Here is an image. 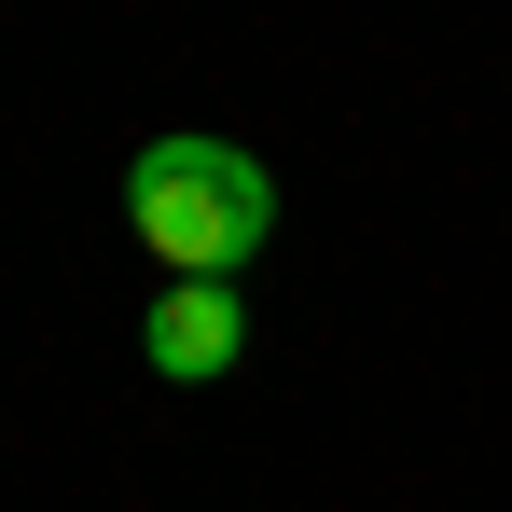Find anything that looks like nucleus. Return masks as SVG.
Instances as JSON below:
<instances>
[{"label": "nucleus", "mask_w": 512, "mask_h": 512, "mask_svg": "<svg viewBox=\"0 0 512 512\" xmlns=\"http://www.w3.org/2000/svg\"><path fill=\"white\" fill-rule=\"evenodd\" d=\"M125 236L167 263V277H236V263L277 236V180H263V153H236V139H153L139 167H125Z\"/></svg>", "instance_id": "obj_1"}, {"label": "nucleus", "mask_w": 512, "mask_h": 512, "mask_svg": "<svg viewBox=\"0 0 512 512\" xmlns=\"http://www.w3.org/2000/svg\"><path fill=\"white\" fill-rule=\"evenodd\" d=\"M139 360H153L167 388H222V374L250 360V305H236V277H167L153 319H139Z\"/></svg>", "instance_id": "obj_2"}]
</instances>
